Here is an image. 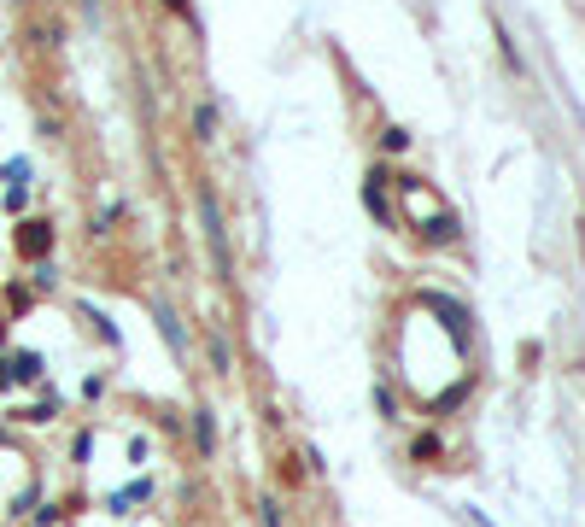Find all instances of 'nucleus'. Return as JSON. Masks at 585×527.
<instances>
[{
  "instance_id": "1",
  "label": "nucleus",
  "mask_w": 585,
  "mask_h": 527,
  "mask_svg": "<svg viewBox=\"0 0 585 527\" xmlns=\"http://www.w3.org/2000/svg\"><path fill=\"white\" fill-rule=\"evenodd\" d=\"M35 375H42V358H35V351H18V358L0 363V387H24V381H35Z\"/></svg>"
}]
</instances>
